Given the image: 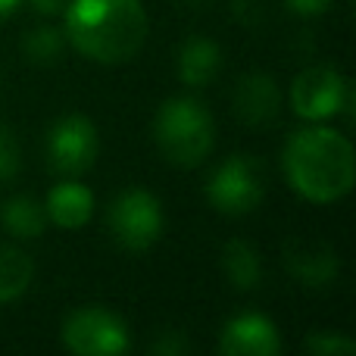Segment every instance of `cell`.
Segmentation results:
<instances>
[{
    "label": "cell",
    "instance_id": "3957f363",
    "mask_svg": "<svg viewBox=\"0 0 356 356\" xmlns=\"http://www.w3.org/2000/svg\"><path fill=\"white\" fill-rule=\"evenodd\" d=\"M154 138L172 166H200L213 150V116L197 97H169L156 110Z\"/></svg>",
    "mask_w": 356,
    "mask_h": 356
},
{
    "label": "cell",
    "instance_id": "e0dca14e",
    "mask_svg": "<svg viewBox=\"0 0 356 356\" xmlns=\"http://www.w3.org/2000/svg\"><path fill=\"white\" fill-rule=\"evenodd\" d=\"M63 47H66V31H56L50 25H41V29L29 31L22 41V50L31 63L38 66H50L63 56Z\"/></svg>",
    "mask_w": 356,
    "mask_h": 356
},
{
    "label": "cell",
    "instance_id": "5b68a950",
    "mask_svg": "<svg viewBox=\"0 0 356 356\" xmlns=\"http://www.w3.org/2000/svg\"><path fill=\"white\" fill-rule=\"evenodd\" d=\"M207 197L219 213L244 216L263 200V169L250 154H234L216 166L207 181Z\"/></svg>",
    "mask_w": 356,
    "mask_h": 356
},
{
    "label": "cell",
    "instance_id": "8992f818",
    "mask_svg": "<svg viewBox=\"0 0 356 356\" xmlns=\"http://www.w3.org/2000/svg\"><path fill=\"white\" fill-rule=\"evenodd\" d=\"M110 232L125 250H147L163 234V207L150 191L129 188L110 203Z\"/></svg>",
    "mask_w": 356,
    "mask_h": 356
},
{
    "label": "cell",
    "instance_id": "ac0fdd59",
    "mask_svg": "<svg viewBox=\"0 0 356 356\" xmlns=\"http://www.w3.org/2000/svg\"><path fill=\"white\" fill-rule=\"evenodd\" d=\"M303 347L316 356H350V353H356L353 341L344 338V334H338V332H316V334H309Z\"/></svg>",
    "mask_w": 356,
    "mask_h": 356
},
{
    "label": "cell",
    "instance_id": "44dd1931",
    "mask_svg": "<svg viewBox=\"0 0 356 356\" xmlns=\"http://www.w3.org/2000/svg\"><path fill=\"white\" fill-rule=\"evenodd\" d=\"M263 6H266V0H234V13L247 25H257L263 19Z\"/></svg>",
    "mask_w": 356,
    "mask_h": 356
},
{
    "label": "cell",
    "instance_id": "ba28073f",
    "mask_svg": "<svg viewBox=\"0 0 356 356\" xmlns=\"http://www.w3.org/2000/svg\"><path fill=\"white\" fill-rule=\"evenodd\" d=\"M100 150V138L91 119L63 116L47 131V163L60 175H81L94 166Z\"/></svg>",
    "mask_w": 356,
    "mask_h": 356
},
{
    "label": "cell",
    "instance_id": "603a6c76",
    "mask_svg": "<svg viewBox=\"0 0 356 356\" xmlns=\"http://www.w3.org/2000/svg\"><path fill=\"white\" fill-rule=\"evenodd\" d=\"M31 6L38 13H44V16H56V13H63L69 6V0H31Z\"/></svg>",
    "mask_w": 356,
    "mask_h": 356
},
{
    "label": "cell",
    "instance_id": "d6986e66",
    "mask_svg": "<svg viewBox=\"0 0 356 356\" xmlns=\"http://www.w3.org/2000/svg\"><path fill=\"white\" fill-rule=\"evenodd\" d=\"M19 172V144L10 125L0 122V184L13 181Z\"/></svg>",
    "mask_w": 356,
    "mask_h": 356
},
{
    "label": "cell",
    "instance_id": "5bb4252c",
    "mask_svg": "<svg viewBox=\"0 0 356 356\" xmlns=\"http://www.w3.org/2000/svg\"><path fill=\"white\" fill-rule=\"evenodd\" d=\"M222 272H225L228 284L238 291H253L263 282V263H259V250L250 247L247 241H228L222 247Z\"/></svg>",
    "mask_w": 356,
    "mask_h": 356
},
{
    "label": "cell",
    "instance_id": "ffe728a7",
    "mask_svg": "<svg viewBox=\"0 0 356 356\" xmlns=\"http://www.w3.org/2000/svg\"><path fill=\"white\" fill-rule=\"evenodd\" d=\"M188 347H191L188 338H184L181 332H175V328H169V332H163L160 338L150 344V353H156V356H181Z\"/></svg>",
    "mask_w": 356,
    "mask_h": 356
},
{
    "label": "cell",
    "instance_id": "7c38bea8",
    "mask_svg": "<svg viewBox=\"0 0 356 356\" xmlns=\"http://www.w3.org/2000/svg\"><path fill=\"white\" fill-rule=\"evenodd\" d=\"M222 66V50L216 41L209 38H188L178 47V60H175V72L178 79L188 88H203L219 75Z\"/></svg>",
    "mask_w": 356,
    "mask_h": 356
},
{
    "label": "cell",
    "instance_id": "9a60e30c",
    "mask_svg": "<svg viewBox=\"0 0 356 356\" xmlns=\"http://www.w3.org/2000/svg\"><path fill=\"white\" fill-rule=\"evenodd\" d=\"M0 225L13 234V238H41L47 228V213L44 207L29 194L10 197L0 207Z\"/></svg>",
    "mask_w": 356,
    "mask_h": 356
},
{
    "label": "cell",
    "instance_id": "9c48e42d",
    "mask_svg": "<svg viewBox=\"0 0 356 356\" xmlns=\"http://www.w3.org/2000/svg\"><path fill=\"white\" fill-rule=\"evenodd\" d=\"M284 263L303 288H325L338 278V253L325 241L288 238L284 241Z\"/></svg>",
    "mask_w": 356,
    "mask_h": 356
},
{
    "label": "cell",
    "instance_id": "52a82bcc",
    "mask_svg": "<svg viewBox=\"0 0 356 356\" xmlns=\"http://www.w3.org/2000/svg\"><path fill=\"white\" fill-rule=\"evenodd\" d=\"M63 344L79 356H119L129 350V328L110 309L85 307L63 322Z\"/></svg>",
    "mask_w": 356,
    "mask_h": 356
},
{
    "label": "cell",
    "instance_id": "277c9868",
    "mask_svg": "<svg viewBox=\"0 0 356 356\" xmlns=\"http://www.w3.org/2000/svg\"><path fill=\"white\" fill-rule=\"evenodd\" d=\"M291 106L300 119H332L353 113V85L332 66H309L291 85Z\"/></svg>",
    "mask_w": 356,
    "mask_h": 356
},
{
    "label": "cell",
    "instance_id": "7402d4cb",
    "mask_svg": "<svg viewBox=\"0 0 356 356\" xmlns=\"http://www.w3.org/2000/svg\"><path fill=\"white\" fill-rule=\"evenodd\" d=\"M334 0H288V6L297 13V16H319L332 6Z\"/></svg>",
    "mask_w": 356,
    "mask_h": 356
},
{
    "label": "cell",
    "instance_id": "8fae6325",
    "mask_svg": "<svg viewBox=\"0 0 356 356\" xmlns=\"http://www.w3.org/2000/svg\"><path fill=\"white\" fill-rule=\"evenodd\" d=\"M234 110L247 125H266L278 113V85L266 72H247L234 88Z\"/></svg>",
    "mask_w": 356,
    "mask_h": 356
},
{
    "label": "cell",
    "instance_id": "6da1fadb",
    "mask_svg": "<svg viewBox=\"0 0 356 356\" xmlns=\"http://www.w3.org/2000/svg\"><path fill=\"white\" fill-rule=\"evenodd\" d=\"M66 38L94 63H125L147 38L141 0H69Z\"/></svg>",
    "mask_w": 356,
    "mask_h": 356
},
{
    "label": "cell",
    "instance_id": "cb8c5ba5",
    "mask_svg": "<svg viewBox=\"0 0 356 356\" xmlns=\"http://www.w3.org/2000/svg\"><path fill=\"white\" fill-rule=\"evenodd\" d=\"M22 6V0H0V19H6V16H13V13Z\"/></svg>",
    "mask_w": 356,
    "mask_h": 356
},
{
    "label": "cell",
    "instance_id": "d4e9b609",
    "mask_svg": "<svg viewBox=\"0 0 356 356\" xmlns=\"http://www.w3.org/2000/svg\"><path fill=\"white\" fill-rule=\"evenodd\" d=\"M191 3H197V6H200V3H209V0H191Z\"/></svg>",
    "mask_w": 356,
    "mask_h": 356
},
{
    "label": "cell",
    "instance_id": "4fadbf2b",
    "mask_svg": "<svg viewBox=\"0 0 356 356\" xmlns=\"http://www.w3.org/2000/svg\"><path fill=\"white\" fill-rule=\"evenodd\" d=\"M44 213L47 222H56L60 228H81L94 213V194L81 181H60L50 188Z\"/></svg>",
    "mask_w": 356,
    "mask_h": 356
},
{
    "label": "cell",
    "instance_id": "30bf717a",
    "mask_svg": "<svg viewBox=\"0 0 356 356\" xmlns=\"http://www.w3.org/2000/svg\"><path fill=\"white\" fill-rule=\"evenodd\" d=\"M219 350L225 356H275L282 350V338L266 316L241 313L225 322Z\"/></svg>",
    "mask_w": 356,
    "mask_h": 356
},
{
    "label": "cell",
    "instance_id": "2e32d148",
    "mask_svg": "<svg viewBox=\"0 0 356 356\" xmlns=\"http://www.w3.org/2000/svg\"><path fill=\"white\" fill-rule=\"evenodd\" d=\"M31 278H35L31 259L16 247L0 244V303L19 300L31 288Z\"/></svg>",
    "mask_w": 356,
    "mask_h": 356
},
{
    "label": "cell",
    "instance_id": "7a4b0ae2",
    "mask_svg": "<svg viewBox=\"0 0 356 356\" xmlns=\"http://www.w3.org/2000/svg\"><path fill=\"white\" fill-rule=\"evenodd\" d=\"M282 163L291 188L313 203H334L353 188V147L325 125L294 131Z\"/></svg>",
    "mask_w": 356,
    "mask_h": 356
}]
</instances>
